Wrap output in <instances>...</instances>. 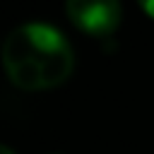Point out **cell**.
Here are the masks:
<instances>
[{"mask_svg":"<svg viewBox=\"0 0 154 154\" xmlns=\"http://www.w3.org/2000/svg\"><path fill=\"white\" fill-rule=\"evenodd\" d=\"M2 65L14 87L41 91L63 84L72 75L75 53L63 31L43 22H29L5 38Z\"/></svg>","mask_w":154,"mask_h":154,"instance_id":"obj_1","label":"cell"},{"mask_svg":"<svg viewBox=\"0 0 154 154\" xmlns=\"http://www.w3.org/2000/svg\"><path fill=\"white\" fill-rule=\"evenodd\" d=\"M65 12L79 31L96 38L111 36L123 17L118 0H65Z\"/></svg>","mask_w":154,"mask_h":154,"instance_id":"obj_2","label":"cell"},{"mask_svg":"<svg viewBox=\"0 0 154 154\" xmlns=\"http://www.w3.org/2000/svg\"><path fill=\"white\" fill-rule=\"evenodd\" d=\"M137 2H140L142 12H144L147 17H152V19H154V0H137Z\"/></svg>","mask_w":154,"mask_h":154,"instance_id":"obj_3","label":"cell"},{"mask_svg":"<svg viewBox=\"0 0 154 154\" xmlns=\"http://www.w3.org/2000/svg\"><path fill=\"white\" fill-rule=\"evenodd\" d=\"M0 154H14V152H12L10 147H5V144H2V147H0Z\"/></svg>","mask_w":154,"mask_h":154,"instance_id":"obj_4","label":"cell"}]
</instances>
